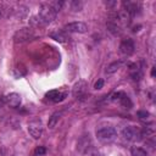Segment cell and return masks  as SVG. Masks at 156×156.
Instances as JSON below:
<instances>
[{"label": "cell", "instance_id": "8992f818", "mask_svg": "<svg viewBox=\"0 0 156 156\" xmlns=\"http://www.w3.org/2000/svg\"><path fill=\"white\" fill-rule=\"evenodd\" d=\"M65 29L71 33H85L88 30V26L83 22H72L65 26Z\"/></svg>", "mask_w": 156, "mask_h": 156}, {"label": "cell", "instance_id": "277c9868", "mask_svg": "<svg viewBox=\"0 0 156 156\" xmlns=\"http://www.w3.org/2000/svg\"><path fill=\"white\" fill-rule=\"evenodd\" d=\"M34 37V30L32 28H21L20 30H17L13 35V40L16 43H22L26 40H29Z\"/></svg>", "mask_w": 156, "mask_h": 156}, {"label": "cell", "instance_id": "e0dca14e", "mask_svg": "<svg viewBox=\"0 0 156 156\" xmlns=\"http://www.w3.org/2000/svg\"><path fill=\"white\" fill-rule=\"evenodd\" d=\"M83 1H77V0H74V1H72V4H71V7H72V10L73 11H80L82 9H83Z\"/></svg>", "mask_w": 156, "mask_h": 156}, {"label": "cell", "instance_id": "9a60e30c", "mask_svg": "<svg viewBox=\"0 0 156 156\" xmlns=\"http://www.w3.org/2000/svg\"><path fill=\"white\" fill-rule=\"evenodd\" d=\"M118 101L121 102V105H122L124 108H130V107H132V101H130V99H129L126 94H123Z\"/></svg>", "mask_w": 156, "mask_h": 156}, {"label": "cell", "instance_id": "3957f363", "mask_svg": "<svg viewBox=\"0 0 156 156\" xmlns=\"http://www.w3.org/2000/svg\"><path fill=\"white\" fill-rule=\"evenodd\" d=\"M116 135H117V132L111 126H105V127H101L96 130V136L101 141H111L116 138Z\"/></svg>", "mask_w": 156, "mask_h": 156}, {"label": "cell", "instance_id": "ac0fdd59", "mask_svg": "<svg viewBox=\"0 0 156 156\" xmlns=\"http://www.w3.org/2000/svg\"><path fill=\"white\" fill-rule=\"evenodd\" d=\"M138 117H139L140 119L145 121V119H147V118L150 117V113L146 112V111H138Z\"/></svg>", "mask_w": 156, "mask_h": 156}, {"label": "cell", "instance_id": "8fae6325", "mask_svg": "<svg viewBox=\"0 0 156 156\" xmlns=\"http://www.w3.org/2000/svg\"><path fill=\"white\" fill-rule=\"evenodd\" d=\"M65 96H66V94H63V93H61V91H58V90H50V91L46 93V98H48L49 100L54 101V102H60V101H62V100L65 99Z\"/></svg>", "mask_w": 156, "mask_h": 156}, {"label": "cell", "instance_id": "7a4b0ae2", "mask_svg": "<svg viewBox=\"0 0 156 156\" xmlns=\"http://www.w3.org/2000/svg\"><path fill=\"white\" fill-rule=\"evenodd\" d=\"M122 135H123V138L126 140L132 141V143H138V141H140L143 139L141 130L138 127H134V126L124 127L123 130H122Z\"/></svg>", "mask_w": 156, "mask_h": 156}, {"label": "cell", "instance_id": "9c48e42d", "mask_svg": "<svg viewBox=\"0 0 156 156\" xmlns=\"http://www.w3.org/2000/svg\"><path fill=\"white\" fill-rule=\"evenodd\" d=\"M5 101L10 107H18L21 105V96L17 93H10L5 96Z\"/></svg>", "mask_w": 156, "mask_h": 156}, {"label": "cell", "instance_id": "5bb4252c", "mask_svg": "<svg viewBox=\"0 0 156 156\" xmlns=\"http://www.w3.org/2000/svg\"><path fill=\"white\" fill-rule=\"evenodd\" d=\"M61 112H55V113H52L51 115V117L49 118V122H48V126H49V128H54L55 126H56V123L58 122V119L61 118Z\"/></svg>", "mask_w": 156, "mask_h": 156}, {"label": "cell", "instance_id": "5b68a950", "mask_svg": "<svg viewBox=\"0 0 156 156\" xmlns=\"http://www.w3.org/2000/svg\"><path fill=\"white\" fill-rule=\"evenodd\" d=\"M134 49H135L134 41H133V39H130V38L123 39L122 43H121V45H119V51H121V54H123V55H126V56L132 55V54L134 52Z\"/></svg>", "mask_w": 156, "mask_h": 156}, {"label": "cell", "instance_id": "ffe728a7", "mask_svg": "<svg viewBox=\"0 0 156 156\" xmlns=\"http://www.w3.org/2000/svg\"><path fill=\"white\" fill-rule=\"evenodd\" d=\"M102 87H104V79H98V82L95 83L94 88H95L96 90H99V89H101Z\"/></svg>", "mask_w": 156, "mask_h": 156}, {"label": "cell", "instance_id": "52a82bcc", "mask_svg": "<svg viewBox=\"0 0 156 156\" xmlns=\"http://www.w3.org/2000/svg\"><path fill=\"white\" fill-rule=\"evenodd\" d=\"M28 132L29 134L34 138V139H39L43 134V127H41V123L38 122V121H34V122H30L28 124Z\"/></svg>", "mask_w": 156, "mask_h": 156}, {"label": "cell", "instance_id": "6da1fadb", "mask_svg": "<svg viewBox=\"0 0 156 156\" xmlns=\"http://www.w3.org/2000/svg\"><path fill=\"white\" fill-rule=\"evenodd\" d=\"M56 11L51 7L50 4H43L40 5L39 7V13H38V17L40 18L41 23H50L55 20L56 17Z\"/></svg>", "mask_w": 156, "mask_h": 156}, {"label": "cell", "instance_id": "2e32d148", "mask_svg": "<svg viewBox=\"0 0 156 156\" xmlns=\"http://www.w3.org/2000/svg\"><path fill=\"white\" fill-rule=\"evenodd\" d=\"M130 154H132V156H147L146 151H145L143 147H138V146L132 147Z\"/></svg>", "mask_w": 156, "mask_h": 156}, {"label": "cell", "instance_id": "ba28073f", "mask_svg": "<svg viewBox=\"0 0 156 156\" xmlns=\"http://www.w3.org/2000/svg\"><path fill=\"white\" fill-rule=\"evenodd\" d=\"M87 88H88V84H87V82H85V80H78V82L74 84L73 90H72L73 96L79 98V96L84 95V94H85V91H87Z\"/></svg>", "mask_w": 156, "mask_h": 156}, {"label": "cell", "instance_id": "30bf717a", "mask_svg": "<svg viewBox=\"0 0 156 156\" xmlns=\"http://www.w3.org/2000/svg\"><path fill=\"white\" fill-rule=\"evenodd\" d=\"M122 5H123V10L127 11L130 16H134L139 10V4L135 1H123Z\"/></svg>", "mask_w": 156, "mask_h": 156}, {"label": "cell", "instance_id": "7c38bea8", "mask_svg": "<svg viewBox=\"0 0 156 156\" xmlns=\"http://www.w3.org/2000/svg\"><path fill=\"white\" fill-rule=\"evenodd\" d=\"M49 37L52 38L54 40L58 41V43H65V41L67 40L66 34H65L63 32H61V30H52V32L49 33Z\"/></svg>", "mask_w": 156, "mask_h": 156}, {"label": "cell", "instance_id": "d6986e66", "mask_svg": "<svg viewBox=\"0 0 156 156\" xmlns=\"http://www.w3.org/2000/svg\"><path fill=\"white\" fill-rule=\"evenodd\" d=\"M35 155L37 156H41V155H45V152H46V149L44 147V146H38L37 149H35Z\"/></svg>", "mask_w": 156, "mask_h": 156}, {"label": "cell", "instance_id": "44dd1931", "mask_svg": "<svg viewBox=\"0 0 156 156\" xmlns=\"http://www.w3.org/2000/svg\"><path fill=\"white\" fill-rule=\"evenodd\" d=\"M155 74H156V68H155V67H152V68H151V76H152V77H155Z\"/></svg>", "mask_w": 156, "mask_h": 156}, {"label": "cell", "instance_id": "4fadbf2b", "mask_svg": "<svg viewBox=\"0 0 156 156\" xmlns=\"http://www.w3.org/2000/svg\"><path fill=\"white\" fill-rule=\"evenodd\" d=\"M122 66V61H115L112 63H110L107 67H106V73L107 74H111V73H115L117 72Z\"/></svg>", "mask_w": 156, "mask_h": 156}]
</instances>
